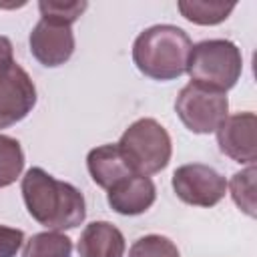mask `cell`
I'll use <instances>...</instances> for the list:
<instances>
[{
  "label": "cell",
  "mask_w": 257,
  "mask_h": 257,
  "mask_svg": "<svg viewBox=\"0 0 257 257\" xmlns=\"http://www.w3.org/2000/svg\"><path fill=\"white\" fill-rule=\"evenodd\" d=\"M124 249V235L108 221L88 223L76 243L80 257H122Z\"/></svg>",
  "instance_id": "cell-11"
},
{
  "label": "cell",
  "mask_w": 257,
  "mask_h": 257,
  "mask_svg": "<svg viewBox=\"0 0 257 257\" xmlns=\"http://www.w3.org/2000/svg\"><path fill=\"white\" fill-rule=\"evenodd\" d=\"M193 42L175 24H155L133 42V62L141 74L153 80H175L187 72Z\"/></svg>",
  "instance_id": "cell-2"
},
{
  "label": "cell",
  "mask_w": 257,
  "mask_h": 257,
  "mask_svg": "<svg viewBox=\"0 0 257 257\" xmlns=\"http://www.w3.org/2000/svg\"><path fill=\"white\" fill-rule=\"evenodd\" d=\"M24 151L14 137L0 133V189L10 187L22 175Z\"/></svg>",
  "instance_id": "cell-15"
},
{
  "label": "cell",
  "mask_w": 257,
  "mask_h": 257,
  "mask_svg": "<svg viewBox=\"0 0 257 257\" xmlns=\"http://www.w3.org/2000/svg\"><path fill=\"white\" fill-rule=\"evenodd\" d=\"M14 46L8 36H0V74L14 64Z\"/></svg>",
  "instance_id": "cell-20"
},
{
  "label": "cell",
  "mask_w": 257,
  "mask_h": 257,
  "mask_svg": "<svg viewBox=\"0 0 257 257\" xmlns=\"http://www.w3.org/2000/svg\"><path fill=\"white\" fill-rule=\"evenodd\" d=\"M118 149L135 175L161 173L173 155V143L167 128L155 118L135 120L118 139Z\"/></svg>",
  "instance_id": "cell-3"
},
{
  "label": "cell",
  "mask_w": 257,
  "mask_h": 257,
  "mask_svg": "<svg viewBox=\"0 0 257 257\" xmlns=\"http://www.w3.org/2000/svg\"><path fill=\"white\" fill-rule=\"evenodd\" d=\"M72 241L60 231H42L34 233L24 241L22 257H70Z\"/></svg>",
  "instance_id": "cell-14"
},
{
  "label": "cell",
  "mask_w": 257,
  "mask_h": 257,
  "mask_svg": "<svg viewBox=\"0 0 257 257\" xmlns=\"http://www.w3.org/2000/svg\"><path fill=\"white\" fill-rule=\"evenodd\" d=\"M20 191L30 217L48 231L74 229L86 219L82 193L74 185L54 179L42 167L26 171Z\"/></svg>",
  "instance_id": "cell-1"
},
{
  "label": "cell",
  "mask_w": 257,
  "mask_h": 257,
  "mask_svg": "<svg viewBox=\"0 0 257 257\" xmlns=\"http://www.w3.org/2000/svg\"><path fill=\"white\" fill-rule=\"evenodd\" d=\"M155 199H157V187L151 181V177L145 175H128L118 183H114L106 193V201L110 209L126 217L145 213L147 209L153 207Z\"/></svg>",
  "instance_id": "cell-10"
},
{
  "label": "cell",
  "mask_w": 257,
  "mask_h": 257,
  "mask_svg": "<svg viewBox=\"0 0 257 257\" xmlns=\"http://www.w3.org/2000/svg\"><path fill=\"white\" fill-rule=\"evenodd\" d=\"M255 131H257V116L255 112H237L227 116L217 133V145L219 151L229 157L235 163L241 165H255L257 161V141H255Z\"/></svg>",
  "instance_id": "cell-9"
},
{
  "label": "cell",
  "mask_w": 257,
  "mask_h": 257,
  "mask_svg": "<svg viewBox=\"0 0 257 257\" xmlns=\"http://www.w3.org/2000/svg\"><path fill=\"white\" fill-rule=\"evenodd\" d=\"M171 185L175 195L193 207H215L227 193L225 177L203 163L181 165L175 169Z\"/></svg>",
  "instance_id": "cell-6"
},
{
  "label": "cell",
  "mask_w": 257,
  "mask_h": 257,
  "mask_svg": "<svg viewBox=\"0 0 257 257\" xmlns=\"http://www.w3.org/2000/svg\"><path fill=\"white\" fill-rule=\"evenodd\" d=\"M88 8V4L84 0H74V2H64V0H40L38 2V10H40V18L44 20H54V22H62L72 26L80 14Z\"/></svg>",
  "instance_id": "cell-17"
},
{
  "label": "cell",
  "mask_w": 257,
  "mask_h": 257,
  "mask_svg": "<svg viewBox=\"0 0 257 257\" xmlns=\"http://www.w3.org/2000/svg\"><path fill=\"white\" fill-rule=\"evenodd\" d=\"M86 169L90 179L106 191L120 179L135 175L126 165L118 145H100L96 149H90L86 155Z\"/></svg>",
  "instance_id": "cell-12"
},
{
  "label": "cell",
  "mask_w": 257,
  "mask_h": 257,
  "mask_svg": "<svg viewBox=\"0 0 257 257\" xmlns=\"http://www.w3.org/2000/svg\"><path fill=\"white\" fill-rule=\"evenodd\" d=\"M128 257H181V253L169 237L145 235L131 245Z\"/></svg>",
  "instance_id": "cell-18"
},
{
  "label": "cell",
  "mask_w": 257,
  "mask_h": 257,
  "mask_svg": "<svg viewBox=\"0 0 257 257\" xmlns=\"http://www.w3.org/2000/svg\"><path fill=\"white\" fill-rule=\"evenodd\" d=\"M177 8L183 18H187L193 24L199 26H215L229 18V14L235 10V4L229 2H209V0H179Z\"/></svg>",
  "instance_id": "cell-13"
},
{
  "label": "cell",
  "mask_w": 257,
  "mask_h": 257,
  "mask_svg": "<svg viewBox=\"0 0 257 257\" xmlns=\"http://www.w3.org/2000/svg\"><path fill=\"white\" fill-rule=\"evenodd\" d=\"M175 110L181 122L191 133L211 135L229 116L227 92L191 80L179 90L175 100Z\"/></svg>",
  "instance_id": "cell-5"
},
{
  "label": "cell",
  "mask_w": 257,
  "mask_h": 257,
  "mask_svg": "<svg viewBox=\"0 0 257 257\" xmlns=\"http://www.w3.org/2000/svg\"><path fill=\"white\" fill-rule=\"evenodd\" d=\"M36 104V86L30 74L14 62L0 74V128H8L32 112Z\"/></svg>",
  "instance_id": "cell-7"
},
{
  "label": "cell",
  "mask_w": 257,
  "mask_h": 257,
  "mask_svg": "<svg viewBox=\"0 0 257 257\" xmlns=\"http://www.w3.org/2000/svg\"><path fill=\"white\" fill-rule=\"evenodd\" d=\"M32 56L48 68L62 66L74 52V32L68 24L40 18L28 38Z\"/></svg>",
  "instance_id": "cell-8"
},
{
  "label": "cell",
  "mask_w": 257,
  "mask_h": 257,
  "mask_svg": "<svg viewBox=\"0 0 257 257\" xmlns=\"http://www.w3.org/2000/svg\"><path fill=\"white\" fill-rule=\"evenodd\" d=\"M255 177H257V169H255V165H249L247 169L235 173L231 177V181L227 183L233 203L249 217L257 215V211H255Z\"/></svg>",
  "instance_id": "cell-16"
},
{
  "label": "cell",
  "mask_w": 257,
  "mask_h": 257,
  "mask_svg": "<svg viewBox=\"0 0 257 257\" xmlns=\"http://www.w3.org/2000/svg\"><path fill=\"white\" fill-rule=\"evenodd\" d=\"M187 72L193 82L227 92L237 84L243 72V56L235 42L227 38H209L193 44Z\"/></svg>",
  "instance_id": "cell-4"
},
{
  "label": "cell",
  "mask_w": 257,
  "mask_h": 257,
  "mask_svg": "<svg viewBox=\"0 0 257 257\" xmlns=\"http://www.w3.org/2000/svg\"><path fill=\"white\" fill-rule=\"evenodd\" d=\"M24 243V231L0 225V257H16Z\"/></svg>",
  "instance_id": "cell-19"
}]
</instances>
